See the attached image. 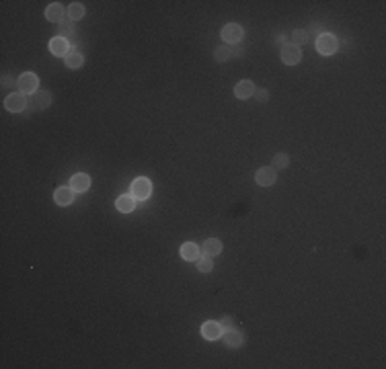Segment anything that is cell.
<instances>
[{
	"label": "cell",
	"instance_id": "cell-1",
	"mask_svg": "<svg viewBox=\"0 0 386 369\" xmlns=\"http://www.w3.org/2000/svg\"><path fill=\"white\" fill-rule=\"evenodd\" d=\"M339 47V41L335 35H331V33H320L316 37V49H318V54L322 56H333L335 51Z\"/></svg>",
	"mask_w": 386,
	"mask_h": 369
},
{
	"label": "cell",
	"instance_id": "cell-2",
	"mask_svg": "<svg viewBox=\"0 0 386 369\" xmlns=\"http://www.w3.org/2000/svg\"><path fill=\"white\" fill-rule=\"evenodd\" d=\"M150 193H152V183L146 179V177H140V179H136L134 183H132V197L134 199H138V201H146L148 197H150Z\"/></svg>",
	"mask_w": 386,
	"mask_h": 369
},
{
	"label": "cell",
	"instance_id": "cell-3",
	"mask_svg": "<svg viewBox=\"0 0 386 369\" xmlns=\"http://www.w3.org/2000/svg\"><path fill=\"white\" fill-rule=\"evenodd\" d=\"M243 37H245V29L241 25H236V23H228L222 29V39H224L226 45H236V43L243 41Z\"/></svg>",
	"mask_w": 386,
	"mask_h": 369
},
{
	"label": "cell",
	"instance_id": "cell-4",
	"mask_svg": "<svg viewBox=\"0 0 386 369\" xmlns=\"http://www.w3.org/2000/svg\"><path fill=\"white\" fill-rule=\"evenodd\" d=\"M17 86H19V92H23V94H29V96H31L33 92H37L39 78H37V74H33V72H25V74H21V76H19Z\"/></svg>",
	"mask_w": 386,
	"mask_h": 369
},
{
	"label": "cell",
	"instance_id": "cell-5",
	"mask_svg": "<svg viewBox=\"0 0 386 369\" xmlns=\"http://www.w3.org/2000/svg\"><path fill=\"white\" fill-rule=\"evenodd\" d=\"M27 103H29L27 94H23V92H13V94L7 96L5 107H7V111H11V113H21V111L27 109Z\"/></svg>",
	"mask_w": 386,
	"mask_h": 369
},
{
	"label": "cell",
	"instance_id": "cell-6",
	"mask_svg": "<svg viewBox=\"0 0 386 369\" xmlns=\"http://www.w3.org/2000/svg\"><path fill=\"white\" fill-rule=\"evenodd\" d=\"M29 109L31 111H41V109H47L51 105V94L47 90H37L29 96Z\"/></svg>",
	"mask_w": 386,
	"mask_h": 369
},
{
	"label": "cell",
	"instance_id": "cell-7",
	"mask_svg": "<svg viewBox=\"0 0 386 369\" xmlns=\"http://www.w3.org/2000/svg\"><path fill=\"white\" fill-rule=\"evenodd\" d=\"M282 60H284V64H288V66H296V64L302 60L300 47H298V45H292V43H286V45L282 47Z\"/></svg>",
	"mask_w": 386,
	"mask_h": 369
},
{
	"label": "cell",
	"instance_id": "cell-8",
	"mask_svg": "<svg viewBox=\"0 0 386 369\" xmlns=\"http://www.w3.org/2000/svg\"><path fill=\"white\" fill-rule=\"evenodd\" d=\"M49 51L53 56H58V58H66L68 54H70V45H68V41H66V37H62V35H58V37H53L51 41H49Z\"/></svg>",
	"mask_w": 386,
	"mask_h": 369
},
{
	"label": "cell",
	"instance_id": "cell-9",
	"mask_svg": "<svg viewBox=\"0 0 386 369\" xmlns=\"http://www.w3.org/2000/svg\"><path fill=\"white\" fill-rule=\"evenodd\" d=\"M275 169H271V166H263V169H259L257 171V175H255V181H257V185L259 187H271L273 183H275Z\"/></svg>",
	"mask_w": 386,
	"mask_h": 369
},
{
	"label": "cell",
	"instance_id": "cell-10",
	"mask_svg": "<svg viewBox=\"0 0 386 369\" xmlns=\"http://www.w3.org/2000/svg\"><path fill=\"white\" fill-rule=\"evenodd\" d=\"M88 187H91V177L84 173H78L70 179V189L74 193H84V191H88Z\"/></svg>",
	"mask_w": 386,
	"mask_h": 369
},
{
	"label": "cell",
	"instance_id": "cell-11",
	"mask_svg": "<svg viewBox=\"0 0 386 369\" xmlns=\"http://www.w3.org/2000/svg\"><path fill=\"white\" fill-rule=\"evenodd\" d=\"M222 326H220V322H205L203 326H201V334H203V339H207V341H218L220 337H222Z\"/></svg>",
	"mask_w": 386,
	"mask_h": 369
},
{
	"label": "cell",
	"instance_id": "cell-12",
	"mask_svg": "<svg viewBox=\"0 0 386 369\" xmlns=\"http://www.w3.org/2000/svg\"><path fill=\"white\" fill-rule=\"evenodd\" d=\"M53 201L62 207H66L74 201V191L70 187H60V189H56V193H53Z\"/></svg>",
	"mask_w": 386,
	"mask_h": 369
},
{
	"label": "cell",
	"instance_id": "cell-13",
	"mask_svg": "<svg viewBox=\"0 0 386 369\" xmlns=\"http://www.w3.org/2000/svg\"><path fill=\"white\" fill-rule=\"evenodd\" d=\"M224 345H228V347H232V349L243 347V345H245V332H241V330H236V328L226 330V334H224Z\"/></svg>",
	"mask_w": 386,
	"mask_h": 369
},
{
	"label": "cell",
	"instance_id": "cell-14",
	"mask_svg": "<svg viewBox=\"0 0 386 369\" xmlns=\"http://www.w3.org/2000/svg\"><path fill=\"white\" fill-rule=\"evenodd\" d=\"M64 15H66V11H64L62 5H58V3H53V5H49V7L45 9V19L51 21V23H62V21H64Z\"/></svg>",
	"mask_w": 386,
	"mask_h": 369
},
{
	"label": "cell",
	"instance_id": "cell-15",
	"mask_svg": "<svg viewBox=\"0 0 386 369\" xmlns=\"http://www.w3.org/2000/svg\"><path fill=\"white\" fill-rule=\"evenodd\" d=\"M234 94H236L241 100L251 98V96L255 94V84H253L251 80H241V82L234 86Z\"/></svg>",
	"mask_w": 386,
	"mask_h": 369
},
{
	"label": "cell",
	"instance_id": "cell-16",
	"mask_svg": "<svg viewBox=\"0 0 386 369\" xmlns=\"http://www.w3.org/2000/svg\"><path fill=\"white\" fill-rule=\"evenodd\" d=\"M199 254H201V248L195 244V242H185L183 246H181V258L183 260H197L199 258Z\"/></svg>",
	"mask_w": 386,
	"mask_h": 369
},
{
	"label": "cell",
	"instance_id": "cell-17",
	"mask_svg": "<svg viewBox=\"0 0 386 369\" xmlns=\"http://www.w3.org/2000/svg\"><path fill=\"white\" fill-rule=\"evenodd\" d=\"M115 207H117V212H122V214H130V212H134V207H136V199L132 195H122V197H117Z\"/></svg>",
	"mask_w": 386,
	"mask_h": 369
},
{
	"label": "cell",
	"instance_id": "cell-18",
	"mask_svg": "<svg viewBox=\"0 0 386 369\" xmlns=\"http://www.w3.org/2000/svg\"><path fill=\"white\" fill-rule=\"evenodd\" d=\"M201 252L207 254V256H216V254L222 252V242H220L218 238H207L203 242V246H201Z\"/></svg>",
	"mask_w": 386,
	"mask_h": 369
},
{
	"label": "cell",
	"instance_id": "cell-19",
	"mask_svg": "<svg viewBox=\"0 0 386 369\" xmlns=\"http://www.w3.org/2000/svg\"><path fill=\"white\" fill-rule=\"evenodd\" d=\"M66 68H70V70H78L80 66H82V62H84V58H82V54L80 51H76V49H72L70 54L66 56Z\"/></svg>",
	"mask_w": 386,
	"mask_h": 369
},
{
	"label": "cell",
	"instance_id": "cell-20",
	"mask_svg": "<svg viewBox=\"0 0 386 369\" xmlns=\"http://www.w3.org/2000/svg\"><path fill=\"white\" fill-rule=\"evenodd\" d=\"M214 56H216L218 62H228V60L232 58V45H226V43L218 45V47L214 49Z\"/></svg>",
	"mask_w": 386,
	"mask_h": 369
},
{
	"label": "cell",
	"instance_id": "cell-21",
	"mask_svg": "<svg viewBox=\"0 0 386 369\" xmlns=\"http://www.w3.org/2000/svg\"><path fill=\"white\" fill-rule=\"evenodd\" d=\"M195 265H197V269L201 271V273H212V269H214V262H212V256H207V254H199V258L195 260Z\"/></svg>",
	"mask_w": 386,
	"mask_h": 369
},
{
	"label": "cell",
	"instance_id": "cell-22",
	"mask_svg": "<svg viewBox=\"0 0 386 369\" xmlns=\"http://www.w3.org/2000/svg\"><path fill=\"white\" fill-rule=\"evenodd\" d=\"M288 164H290V156L282 152V154H275V158H273V166H271V169L282 171V169H288Z\"/></svg>",
	"mask_w": 386,
	"mask_h": 369
},
{
	"label": "cell",
	"instance_id": "cell-23",
	"mask_svg": "<svg viewBox=\"0 0 386 369\" xmlns=\"http://www.w3.org/2000/svg\"><path fill=\"white\" fill-rule=\"evenodd\" d=\"M68 17H70V21H80L84 17V7L80 3H72L68 9Z\"/></svg>",
	"mask_w": 386,
	"mask_h": 369
},
{
	"label": "cell",
	"instance_id": "cell-24",
	"mask_svg": "<svg viewBox=\"0 0 386 369\" xmlns=\"http://www.w3.org/2000/svg\"><path fill=\"white\" fill-rule=\"evenodd\" d=\"M308 37H310V35H308V31H304V29H296V31L292 33V41H290V43L300 47L302 43H306V41H308Z\"/></svg>",
	"mask_w": 386,
	"mask_h": 369
},
{
	"label": "cell",
	"instance_id": "cell-25",
	"mask_svg": "<svg viewBox=\"0 0 386 369\" xmlns=\"http://www.w3.org/2000/svg\"><path fill=\"white\" fill-rule=\"evenodd\" d=\"M74 33V21H62L60 23V35L62 37H70Z\"/></svg>",
	"mask_w": 386,
	"mask_h": 369
},
{
	"label": "cell",
	"instance_id": "cell-26",
	"mask_svg": "<svg viewBox=\"0 0 386 369\" xmlns=\"http://www.w3.org/2000/svg\"><path fill=\"white\" fill-rule=\"evenodd\" d=\"M220 326H222V330L226 332V330H230V328H234V320L230 318V316H224L222 320H220Z\"/></svg>",
	"mask_w": 386,
	"mask_h": 369
},
{
	"label": "cell",
	"instance_id": "cell-27",
	"mask_svg": "<svg viewBox=\"0 0 386 369\" xmlns=\"http://www.w3.org/2000/svg\"><path fill=\"white\" fill-rule=\"evenodd\" d=\"M255 96H257V103H267V98H269V92L265 90V88H261V90H255Z\"/></svg>",
	"mask_w": 386,
	"mask_h": 369
},
{
	"label": "cell",
	"instance_id": "cell-28",
	"mask_svg": "<svg viewBox=\"0 0 386 369\" xmlns=\"http://www.w3.org/2000/svg\"><path fill=\"white\" fill-rule=\"evenodd\" d=\"M17 82H19V80H15V78H11L9 74H5V76H3V88H9L11 84H17Z\"/></svg>",
	"mask_w": 386,
	"mask_h": 369
},
{
	"label": "cell",
	"instance_id": "cell-29",
	"mask_svg": "<svg viewBox=\"0 0 386 369\" xmlns=\"http://www.w3.org/2000/svg\"><path fill=\"white\" fill-rule=\"evenodd\" d=\"M275 41H278V43H284V45H286V37H284V35H278V37H275Z\"/></svg>",
	"mask_w": 386,
	"mask_h": 369
}]
</instances>
